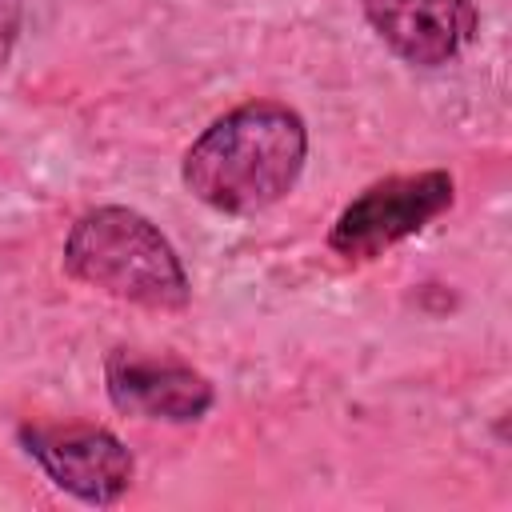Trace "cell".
<instances>
[{"mask_svg":"<svg viewBox=\"0 0 512 512\" xmlns=\"http://www.w3.org/2000/svg\"><path fill=\"white\" fill-rule=\"evenodd\" d=\"M16 440L40 464V472L80 504L112 508L128 496V488L136 480V456L128 452V444L116 432H108L100 424L32 420V424L16 428Z\"/></svg>","mask_w":512,"mask_h":512,"instance_id":"obj_4","label":"cell"},{"mask_svg":"<svg viewBox=\"0 0 512 512\" xmlns=\"http://www.w3.org/2000/svg\"><path fill=\"white\" fill-rule=\"evenodd\" d=\"M308 160V124L280 100H244L216 116L184 152V188L224 216L280 204Z\"/></svg>","mask_w":512,"mask_h":512,"instance_id":"obj_1","label":"cell"},{"mask_svg":"<svg viewBox=\"0 0 512 512\" xmlns=\"http://www.w3.org/2000/svg\"><path fill=\"white\" fill-rule=\"evenodd\" d=\"M104 392L116 412L160 424H196L212 412V380L180 356L112 348L104 356Z\"/></svg>","mask_w":512,"mask_h":512,"instance_id":"obj_5","label":"cell"},{"mask_svg":"<svg viewBox=\"0 0 512 512\" xmlns=\"http://www.w3.org/2000/svg\"><path fill=\"white\" fill-rule=\"evenodd\" d=\"M64 272L148 312H184L192 304V280L172 240L124 204H96L76 216L64 236Z\"/></svg>","mask_w":512,"mask_h":512,"instance_id":"obj_2","label":"cell"},{"mask_svg":"<svg viewBox=\"0 0 512 512\" xmlns=\"http://www.w3.org/2000/svg\"><path fill=\"white\" fill-rule=\"evenodd\" d=\"M372 32L412 68L452 64L480 32L472 0H364Z\"/></svg>","mask_w":512,"mask_h":512,"instance_id":"obj_6","label":"cell"},{"mask_svg":"<svg viewBox=\"0 0 512 512\" xmlns=\"http://www.w3.org/2000/svg\"><path fill=\"white\" fill-rule=\"evenodd\" d=\"M20 28H24V0H0V68L12 60Z\"/></svg>","mask_w":512,"mask_h":512,"instance_id":"obj_7","label":"cell"},{"mask_svg":"<svg viewBox=\"0 0 512 512\" xmlns=\"http://www.w3.org/2000/svg\"><path fill=\"white\" fill-rule=\"evenodd\" d=\"M456 204V180L444 168L384 176L360 188L328 228V248L348 264L380 260L388 248L412 240Z\"/></svg>","mask_w":512,"mask_h":512,"instance_id":"obj_3","label":"cell"}]
</instances>
